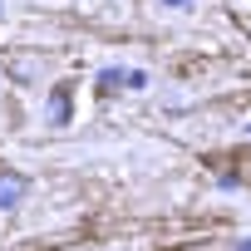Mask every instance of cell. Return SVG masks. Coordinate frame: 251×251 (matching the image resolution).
Segmentation results:
<instances>
[{
  "instance_id": "5",
  "label": "cell",
  "mask_w": 251,
  "mask_h": 251,
  "mask_svg": "<svg viewBox=\"0 0 251 251\" xmlns=\"http://www.w3.org/2000/svg\"><path fill=\"white\" fill-rule=\"evenodd\" d=\"M236 246H241V251H251V236H241V241H236Z\"/></svg>"
},
{
  "instance_id": "3",
  "label": "cell",
  "mask_w": 251,
  "mask_h": 251,
  "mask_svg": "<svg viewBox=\"0 0 251 251\" xmlns=\"http://www.w3.org/2000/svg\"><path fill=\"white\" fill-rule=\"evenodd\" d=\"M50 118H54V123H69V84H59V89L50 94Z\"/></svg>"
},
{
  "instance_id": "6",
  "label": "cell",
  "mask_w": 251,
  "mask_h": 251,
  "mask_svg": "<svg viewBox=\"0 0 251 251\" xmlns=\"http://www.w3.org/2000/svg\"><path fill=\"white\" fill-rule=\"evenodd\" d=\"M0 15H5V0H0Z\"/></svg>"
},
{
  "instance_id": "2",
  "label": "cell",
  "mask_w": 251,
  "mask_h": 251,
  "mask_svg": "<svg viewBox=\"0 0 251 251\" xmlns=\"http://www.w3.org/2000/svg\"><path fill=\"white\" fill-rule=\"evenodd\" d=\"M118 89H148V74L143 69H103L99 94H118Z\"/></svg>"
},
{
  "instance_id": "1",
  "label": "cell",
  "mask_w": 251,
  "mask_h": 251,
  "mask_svg": "<svg viewBox=\"0 0 251 251\" xmlns=\"http://www.w3.org/2000/svg\"><path fill=\"white\" fill-rule=\"evenodd\" d=\"M25 192H30L25 173H15V168H0V212H15V207L25 202Z\"/></svg>"
},
{
  "instance_id": "4",
  "label": "cell",
  "mask_w": 251,
  "mask_h": 251,
  "mask_svg": "<svg viewBox=\"0 0 251 251\" xmlns=\"http://www.w3.org/2000/svg\"><path fill=\"white\" fill-rule=\"evenodd\" d=\"M163 5H173V10H182V5H192V0H163Z\"/></svg>"
}]
</instances>
